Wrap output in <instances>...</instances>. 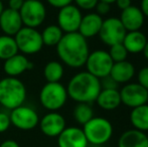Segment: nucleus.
I'll list each match as a JSON object with an SVG mask.
<instances>
[{"label":"nucleus","mask_w":148,"mask_h":147,"mask_svg":"<svg viewBox=\"0 0 148 147\" xmlns=\"http://www.w3.org/2000/svg\"><path fill=\"white\" fill-rule=\"evenodd\" d=\"M57 53L60 61L68 67L82 68L90 53L87 38L78 31L64 34L57 44Z\"/></svg>","instance_id":"f257e3e1"},{"label":"nucleus","mask_w":148,"mask_h":147,"mask_svg":"<svg viewBox=\"0 0 148 147\" xmlns=\"http://www.w3.org/2000/svg\"><path fill=\"white\" fill-rule=\"evenodd\" d=\"M101 81L89 72L76 74L66 87L68 96L77 103H90L97 99L101 92Z\"/></svg>","instance_id":"f03ea898"},{"label":"nucleus","mask_w":148,"mask_h":147,"mask_svg":"<svg viewBox=\"0 0 148 147\" xmlns=\"http://www.w3.org/2000/svg\"><path fill=\"white\" fill-rule=\"evenodd\" d=\"M26 87L19 79L6 77L0 80V104L8 110L23 105Z\"/></svg>","instance_id":"7ed1b4c3"},{"label":"nucleus","mask_w":148,"mask_h":147,"mask_svg":"<svg viewBox=\"0 0 148 147\" xmlns=\"http://www.w3.org/2000/svg\"><path fill=\"white\" fill-rule=\"evenodd\" d=\"M83 131L89 143L93 145H103L111 139L113 126L106 118L93 117L84 125Z\"/></svg>","instance_id":"20e7f679"},{"label":"nucleus","mask_w":148,"mask_h":147,"mask_svg":"<svg viewBox=\"0 0 148 147\" xmlns=\"http://www.w3.org/2000/svg\"><path fill=\"white\" fill-rule=\"evenodd\" d=\"M68 98L66 88L60 82H47L39 93V102L41 106L51 112H56L62 108Z\"/></svg>","instance_id":"39448f33"},{"label":"nucleus","mask_w":148,"mask_h":147,"mask_svg":"<svg viewBox=\"0 0 148 147\" xmlns=\"http://www.w3.org/2000/svg\"><path fill=\"white\" fill-rule=\"evenodd\" d=\"M16 45L19 51L24 55H34L41 51L43 46L41 34L36 28L22 26L14 36Z\"/></svg>","instance_id":"423d86ee"},{"label":"nucleus","mask_w":148,"mask_h":147,"mask_svg":"<svg viewBox=\"0 0 148 147\" xmlns=\"http://www.w3.org/2000/svg\"><path fill=\"white\" fill-rule=\"evenodd\" d=\"M19 14L24 26L36 28L45 20L47 9L41 1L24 0L23 5L19 10Z\"/></svg>","instance_id":"0eeeda50"},{"label":"nucleus","mask_w":148,"mask_h":147,"mask_svg":"<svg viewBox=\"0 0 148 147\" xmlns=\"http://www.w3.org/2000/svg\"><path fill=\"white\" fill-rule=\"evenodd\" d=\"M114 62L112 61L109 53L102 49H98L89 53L85 66L87 67V72L92 74L98 79H103L109 76Z\"/></svg>","instance_id":"6e6552de"},{"label":"nucleus","mask_w":148,"mask_h":147,"mask_svg":"<svg viewBox=\"0 0 148 147\" xmlns=\"http://www.w3.org/2000/svg\"><path fill=\"white\" fill-rule=\"evenodd\" d=\"M10 122L17 129L29 131L39 123V116L33 108L28 106H18L12 109L9 114Z\"/></svg>","instance_id":"1a4fd4ad"},{"label":"nucleus","mask_w":148,"mask_h":147,"mask_svg":"<svg viewBox=\"0 0 148 147\" xmlns=\"http://www.w3.org/2000/svg\"><path fill=\"white\" fill-rule=\"evenodd\" d=\"M127 31L117 17H110L103 20L102 27L98 36L105 44L111 45L121 43L126 36Z\"/></svg>","instance_id":"9d476101"},{"label":"nucleus","mask_w":148,"mask_h":147,"mask_svg":"<svg viewBox=\"0 0 148 147\" xmlns=\"http://www.w3.org/2000/svg\"><path fill=\"white\" fill-rule=\"evenodd\" d=\"M82 17L80 8L70 4L60 9L58 13V25L66 34L77 32L80 27Z\"/></svg>","instance_id":"9b49d317"},{"label":"nucleus","mask_w":148,"mask_h":147,"mask_svg":"<svg viewBox=\"0 0 148 147\" xmlns=\"http://www.w3.org/2000/svg\"><path fill=\"white\" fill-rule=\"evenodd\" d=\"M120 92L121 102L129 108H136L146 104L148 101V90L138 83L126 84Z\"/></svg>","instance_id":"f8f14e48"},{"label":"nucleus","mask_w":148,"mask_h":147,"mask_svg":"<svg viewBox=\"0 0 148 147\" xmlns=\"http://www.w3.org/2000/svg\"><path fill=\"white\" fill-rule=\"evenodd\" d=\"M40 130L47 137H58L66 128V119L58 112H49L39 120Z\"/></svg>","instance_id":"ddd939ff"},{"label":"nucleus","mask_w":148,"mask_h":147,"mask_svg":"<svg viewBox=\"0 0 148 147\" xmlns=\"http://www.w3.org/2000/svg\"><path fill=\"white\" fill-rule=\"evenodd\" d=\"M88 144L84 131L79 127H66L58 136L59 147H88Z\"/></svg>","instance_id":"4468645a"},{"label":"nucleus","mask_w":148,"mask_h":147,"mask_svg":"<svg viewBox=\"0 0 148 147\" xmlns=\"http://www.w3.org/2000/svg\"><path fill=\"white\" fill-rule=\"evenodd\" d=\"M33 67H34V65L25 55L16 53L13 57L4 61L3 70L4 73L7 75V77L17 78L18 76L23 74L24 72L32 70Z\"/></svg>","instance_id":"2eb2a0df"},{"label":"nucleus","mask_w":148,"mask_h":147,"mask_svg":"<svg viewBox=\"0 0 148 147\" xmlns=\"http://www.w3.org/2000/svg\"><path fill=\"white\" fill-rule=\"evenodd\" d=\"M22 25L23 23L19 11H15L10 8H4L0 15V29L4 32V34L14 36L21 29Z\"/></svg>","instance_id":"dca6fc26"},{"label":"nucleus","mask_w":148,"mask_h":147,"mask_svg":"<svg viewBox=\"0 0 148 147\" xmlns=\"http://www.w3.org/2000/svg\"><path fill=\"white\" fill-rule=\"evenodd\" d=\"M145 16L142 11L137 6H129L128 8L122 10L120 16V21L123 24L126 31H135L140 30L144 23Z\"/></svg>","instance_id":"f3484780"},{"label":"nucleus","mask_w":148,"mask_h":147,"mask_svg":"<svg viewBox=\"0 0 148 147\" xmlns=\"http://www.w3.org/2000/svg\"><path fill=\"white\" fill-rule=\"evenodd\" d=\"M102 23H103L102 16L95 12H91L82 17L78 32L82 34L85 38L94 37L99 34Z\"/></svg>","instance_id":"a211bd4d"},{"label":"nucleus","mask_w":148,"mask_h":147,"mask_svg":"<svg viewBox=\"0 0 148 147\" xmlns=\"http://www.w3.org/2000/svg\"><path fill=\"white\" fill-rule=\"evenodd\" d=\"M118 147H148V136L136 129L127 130L119 138Z\"/></svg>","instance_id":"6ab92c4d"},{"label":"nucleus","mask_w":148,"mask_h":147,"mask_svg":"<svg viewBox=\"0 0 148 147\" xmlns=\"http://www.w3.org/2000/svg\"><path fill=\"white\" fill-rule=\"evenodd\" d=\"M98 106L107 111L117 109L121 102L120 92L117 89H102L96 99Z\"/></svg>","instance_id":"aec40b11"},{"label":"nucleus","mask_w":148,"mask_h":147,"mask_svg":"<svg viewBox=\"0 0 148 147\" xmlns=\"http://www.w3.org/2000/svg\"><path fill=\"white\" fill-rule=\"evenodd\" d=\"M147 42V38L143 32L140 30L135 31H127L126 36L123 39L122 43L125 46L128 53H142L144 46Z\"/></svg>","instance_id":"412c9836"},{"label":"nucleus","mask_w":148,"mask_h":147,"mask_svg":"<svg viewBox=\"0 0 148 147\" xmlns=\"http://www.w3.org/2000/svg\"><path fill=\"white\" fill-rule=\"evenodd\" d=\"M135 74V68L130 62L123 61L114 63L112 70L110 72V76L118 83V84H125L132 80Z\"/></svg>","instance_id":"4be33fe9"},{"label":"nucleus","mask_w":148,"mask_h":147,"mask_svg":"<svg viewBox=\"0 0 148 147\" xmlns=\"http://www.w3.org/2000/svg\"><path fill=\"white\" fill-rule=\"evenodd\" d=\"M130 122L134 129L142 132L148 131V105L133 108L130 113Z\"/></svg>","instance_id":"5701e85b"},{"label":"nucleus","mask_w":148,"mask_h":147,"mask_svg":"<svg viewBox=\"0 0 148 147\" xmlns=\"http://www.w3.org/2000/svg\"><path fill=\"white\" fill-rule=\"evenodd\" d=\"M41 38H42L43 45L47 46H57L60 42L62 37L64 36V31L60 28L59 25L51 24L47 26L41 32Z\"/></svg>","instance_id":"b1692460"},{"label":"nucleus","mask_w":148,"mask_h":147,"mask_svg":"<svg viewBox=\"0 0 148 147\" xmlns=\"http://www.w3.org/2000/svg\"><path fill=\"white\" fill-rule=\"evenodd\" d=\"M16 53H18V49L14 37L6 34L0 36V59L6 61Z\"/></svg>","instance_id":"393cba45"},{"label":"nucleus","mask_w":148,"mask_h":147,"mask_svg":"<svg viewBox=\"0 0 148 147\" xmlns=\"http://www.w3.org/2000/svg\"><path fill=\"white\" fill-rule=\"evenodd\" d=\"M64 72V67L60 62L51 61L45 66L43 76L49 83H57L62 80Z\"/></svg>","instance_id":"a878e982"},{"label":"nucleus","mask_w":148,"mask_h":147,"mask_svg":"<svg viewBox=\"0 0 148 147\" xmlns=\"http://www.w3.org/2000/svg\"><path fill=\"white\" fill-rule=\"evenodd\" d=\"M74 118L79 124L85 125L94 117V111L88 103H78L73 112Z\"/></svg>","instance_id":"bb28decb"},{"label":"nucleus","mask_w":148,"mask_h":147,"mask_svg":"<svg viewBox=\"0 0 148 147\" xmlns=\"http://www.w3.org/2000/svg\"><path fill=\"white\" fill-rule=\"evenodd\" d=\"M109 55L114 63H118V62L126 61V57L128 55V51H126L123 43L121 42V43H116V44L111 45Z\"/></svg>","instance_id":"cd10ccee"},{"label":"nucleus","mask_w":148,"mask_h":147,"mask_svg":"<svg viewBox=\"0 0 148 147\" xmlns=\"http://www.w3.org/2000/svg\"><path fill=\"white\" fill-rule=\"evenodd\" d=\"M76 6L80 9L84 10H91L94 9L99 2V0H74Z\"/></svg>","instance_id":"c85d7f7f"},{"label":"nucleus","mask_w":148,"mask_h":147,"mask_svg":"<svg viewBox=\"0 0 148 147\" xmlns=\"http://www.w3.org/2000/svg\"><path fill=\"white\" fill-rule=\"evenodd\" d=\"M11 125L9 115L4 112H0V133H4L7 131L8 128Z\"/></svg>","instance_id":"c756f323"},{"label":"nucleus","mask_w":148,"mask_h":147,"mask_svg":"<svg viewBox=\"0 0 148 147\" xmlns=\"http://www.w3.org/2000/svg\"><path fill=\"white\" fill-rule=\"evenodd\" d=\"M137 80H138L139 85H141L143 88L148 90V67L142 68L139 71L138 76H137Z\"/></svg>","instance_id":"7c9ffc66"},{"label":"nucleus","mask_w":148,"mask_h":147,"mask_svg":"<svg viewBox=\"0 0 148 147\" xmlns=\"http://www.w3.org/2000/svg\"><path fill=\"white\" fill-rule=\"evenodd\" d=\"M118 85H119L118 83L110 75L104 77L101 82V87L103 89H117Z\"/></svg>","instance_id":"2f4dec72"},{"label":"nucleus","mask_w":148,"mask_h":147,"mask_svg":"<svg viewBox=\"0 0 148 147\" xmlns=\"http://www.w3.org/2000/svg\"><path fill=\"white\" fill-rule=\"evenodd\" d=\"M110 5H111V4L106 3V2H103V1H99L95 7L96 10H97L96 13H98L101 16L106 15V14L110 11V9H111V8H110Z\"/></svg>","instance_id":"473e14b6"},{"label":"nucleus","mask_w":148,"mask_h":147,"mask_svg":"<svg viewBox=\"0 0 148 147\" xmlns=\"http://www.w3.org/2000/svg\"><path fill=\"white\" fill-rule=\"evenodd\" d=\"M47 3L53 6V7L60 9V8L64 7V6L72 4V2L74 1V0H47Z\"/></svg>","instance_id":"72a5a7b5"},{"label":"nucleus","mask_w":148,"mask_h":147,"mask_svg":"<svg viewBox=\"0 0 148 147\" xmlns=\"http://www.w3.org/2000/svg\"><path fill=\"white\" fill-rule=\"evenodd\" d=\"M24 0H8V8L15 11H19L21 9Z\"/></svg>","instance_id":"f704fd0d"},{"label":"nucleus","mask_w":148,"mask_h":147,"mask_svg":"<svg viewBox=\"0 0 148 147\" xmlns=\"http://www.w3.org/2000/svg\"><path fill=\"white\" fill-rule=\"evenodd\" d=\"M115 3L117 4L119 9L124 10L131 6V0H116Z\"/></svg>","instance_id":"c9c22d12"},{"label":"nucleus","mask_w":148,"mask_h":147,"mask_svg":"<svg viewBox=\"0 0 148 147\" xmlns=\"http://www.w3.org/2000/svg\"><path fill=\"white\" fill-rule=\"evenodd\" d=\"M0 147H20V146L15 140L9 139V140H5V141L2 142V143L0 144Z\"/></svg>","instance_id":"e433bc0d"},{"label":"nucleus","mask_w":148,"mask_h":147,"mask_svg":"<svg viewBox=\"0 0 148 147\" xmlns=\"http://www.w3.org/2000/svg\"><path fill=\"white\" fill-rule=\"evenodd\" d=\"M140 9L142 11L143 15L145 17H148V0H141Z\"/></svg>","instance_id":"4c0bfd02"},{"label":"nucleus","mask_w":148,"mask_h":147,"mask_svg":"<svg viewBox=\"0 0 148 147\" xmlns=\"http://www.w3.org/2000/svg\"><path fill=\"white\" fill-rule=\"evenodd\" d=\"M143 55H144V57H145V59L148 61V40H147V42H146V44H145V46H144V49H143Z\"/></svg>","instance_id":"58836bf2"},{"label":"nucleus","mask_w":148,"mask_h":147,"mask_svg":"<svg viewBox=\"0 0 148 147\" xmlns=\"http://www.w3.org/2000/svg\"><path fill=\"white\" fill-rule=\"evenodd\" d=\"M3 10H4L3 2H2V0H0V15H1V13L3 12Z\"/></svg>","instance_id":"ea45409f"},{"label":"nucleus","mask_w":148,"mask_h":147,"mask_svg":"<svg viewBox=\"0 0 148 147\" xmlns=\"http://www.w3.org/2000/svg\"><path fill=\"white\" fill-rule=\"evenodd\" d=\"M99 1H103V2H106V3L112 4V3H115L116 0H99Z\"/></svg>","instance_id":"a19ab883"},{"label":"nucleus","mask_w":148,"mask_h":147,"mask_svg":"<svg viewBox=\"0 0 148 147\" xmlns=\"http://www.w3.org/2000/svg\"><path fill=\"white\" fill-rule=\"evenodd\" d=\"M38 1H41V0H38Z\"/></svg>","instance_id":"79ce46f5"},{"label":"nucleus","mask_w":148,"mask_h":147,"mask_svg":"<svg viewBox=\"0 0 148 147\" xmlns=\"http://www.w3.org/2000/svg\"><path fill=\"white\" fill-rule=\"evenodd\" d=\"M2 1H3V0H2Z\"/></svg>","instance_id":"37998d69"}]
</instances>
